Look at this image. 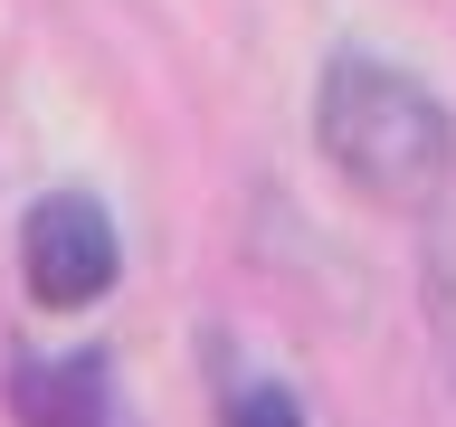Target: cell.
Segmentation results:
<instances>
[{"label": "cell", "mask_w": 456, "mask_h": 427, "mask_svg": "<svg viewBox=\"0 0 456 427\" xmlns=\"http://www.w3.org/2000/svg\"><path fill=\"white\" fill-rule=\"evenodd\" d=\"M314 142L323 162L380 209H428L456 181V124L409 67L380 57H333L314 85Z\"/></svg>", "instance_id": "cell-1"}, {"label": "cell", "mask_w": 456, "mask_h": 427, "mask_svg": "<svg viewBox=\"0 0 456 427\" xmlns=\"http://www.w3.org/2000/svg\"><path fill=\"white\" fill-rule=\"evenodd\" d=\"M114 276H124V247H114L105 199H86V190L28 199V219H20V285H28V304L86 313V304L114 294Z\"/></svg>", "instance_id": "cell-2"}, {"label": "cell", "mask_w": 456, "mask_h": 427, "mask_svg": "<svg viewBox=\"0 0 456 427\" xmlns=\"http://www.w3.org/2000/svg\"><path fill=\"white\" fill-rule=\"evenodd\" d=\"M10 418L20 427H124L105 351H57V361H10Z\"/></svg>", "instance_id": "cell-3"}, {"label": "cell", "mask_w": 456, "mask_h": 427, "mask_svg": "<svg viewBox=\"0 0 456 427\" xmlns=\"http://www.w3.org/2000/svg\"><path fill=\"white\" fill-rule=\"evenodd\" d=\"M219 427H305V408H295L285 380H248V390L219 399Z\"/></svg>", "instance_id": "cell-4"}]
</instances>
